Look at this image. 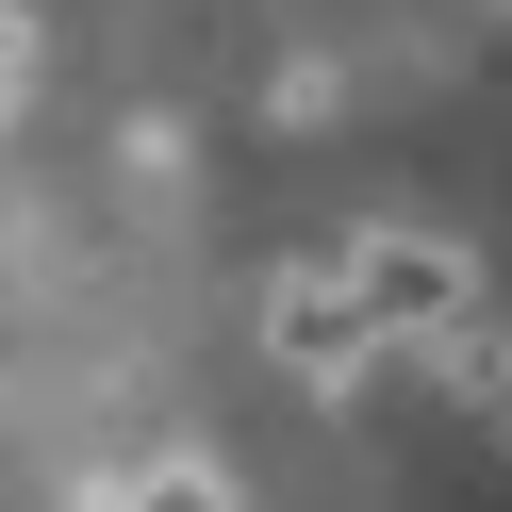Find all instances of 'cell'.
<instances>
[{
    "instance_id": "6",
    "label": "cell",
    "mask_w": 512,
    "mask_h": 512,
    "mask_svg": "<svg viewBox=\"0 0 512 512\" xmlns=\"http://www.w3.org/2000/svg\"><path fill=\"white\" fill-rule=\"evenodd\" d=\"M34 83H50V34L17 17V0H0V116H34Z\"/></svg>"
},
{
    "instance_id": "5",
    "label": "cell",
    "mask_w": 512,
    "mask_h": 512,
    "mask_svg": "<svg viewBox=\"0 0 512 512\" xmlns=\"http://www.w3.org/2000/svg\"><path fill=\"white\" fill-rule=\"evenodd\" d=\"M116 496H133V512H232V479H215L199 446H182V463H149V479H116Z\"/></svg>"
},
{
    "instance_id": "4",
    "label": "cell",
    "mask_w": 512,
    "mask_h": 512,
    "mask_svg": "<svg viewBox=\"0 0 512 512\" xmlns=\"http://www.w3.org/2000/svg\"><path fill=\"white\" fill-rule=\"evenodd\" d=\"M265 116H281V133H331V116H347V67H331V50H314V67H281Z\"/></svg>"
},
{
    "instance_id": "3",
    "label": "cell",
    "mask_w": 512,
    "mask_h": 512,
    "mask_svg": "<svg viewBox=\"0 0 512 512\" xmlns=\"http://www.w3.org/2000/svg\"><path fill=\"white\" fill-rule=\"evenodd\" d=\"M413 347H430V364H446V397H479V413H512V314H446V331H413Z\"/></svg>"
},
{
    "instance_id": "2",
    "label": "cell",
    "mask_w": 512,
    "mask_h": 512,
    "mask_svg": "<svg viewBox=\"0 0 512 512\" xmlns=\"http://www.w3.org/2000/svg\"><path fill=\"white\" fill-rule=\"evenodd\" d=\"M347 281H364V314H380V347H413V331H446V314L479 298V265L446 232H347Z\"/></svg>"
},
{
    "instance_id": "7",
    "label": "cell",
    "mask_w": 512,
    "mask_h": 512,
    "mask_svg": "<svg viewBox=\"0 0 512 512\" xmlns=\"http://www.w3.org/2000/svg\"><path fill=\"white\" fill-rule=\"evenodd\" d=\"M83 512H133V496H83Z\"/></svg>"
},
{
    "instance_id": "1",
    "label": "cell",
    "mask_w": 512,
    "mask_h": 512,
    "mask_svg": "<svg viewBox=\"0 0 512 512\" xmlns=\"http://www.w3.org/2000/svg\"><path fill=\"white\" fill-rule=\"evenodd\" d=\"M265 364L314 380V397H347V380L380 364V314H364V281H347V248H314V265L265 281Z\"/></svg>"
},
{
    "instance_id": "8",
    "label": "cell",
    "mask_w": 512,
    "mask_h": 512,
    "mask_svg": "<svg viewBox=\"0 0 512 512\" xmlns=\"http://www.w3.org/2000/svg\"><path fill=\"white\" fill-rule=\"evenodd\" d=\"M496 17H512V0H496Z\"/></svg>"
}]
</instances>
